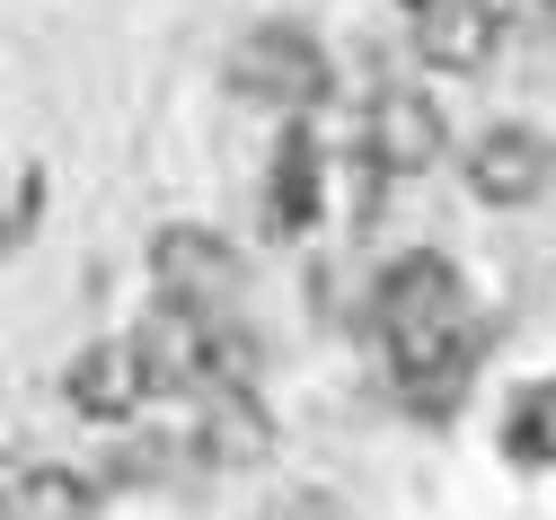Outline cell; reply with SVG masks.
<instances>
[{
	"label": "cell",
	"instance_id": "9",
	"mask_svg": "<svg viewBox=\"0 0 556 520\" xmlns=\"http://www.w3.org/2000/svg\"><path fill=\"white\" fill-rule=\"evenodd\" d=\"M318 177H327L318 141H309V132H292L283 151H274V186H265V212H274V230H283V239H301L309 220H318Z\"/></svg>",
	"mask_w": 556,
	"mask_h": 520
},
{
	"label": "cell",
	"instance_id": "13",
	"mask_svg": "<svg viewBox=\"0 0 556 520\" xmlns=\"http://www.w3.org/2000/svg\"><path fill=\"white\" fill-rule=\"evenodd\" d=\"M265 520H344V503H336V494H283Z\"/></svg>",
	"mask_w": 556,
	"mask_h": 520
},
{
	"label": "cell",
	"instance_id": "2",
	"mask_svg": "<svg viewBox=\"0 0 556 520\" xmlns=\"http://www.w3.org/2000/svg\"><path fill=\"white\" fill-rule=\"evenodd\" d=\"M151 362V380L160 389H186V397H230L248 389V335L230 318H203V309H151V327L132 335Z\"/></svg>",
	"mask_w": 556,
	"mask_h": 520
},
{
	"label": "cell",
	"instance_id": "7",
	"mask_svg": "<svg viewBox=\"0 0 556 520\" xmlns=\"http://www.w3.org/2000/svg\"><path fill=\"white\" fill-rule=\"evenodd\" d=\"M151 389H160V380H151V362H142L132 335H106V344H89V353L62 362V397H72L80 415H98V423H124Z\"/></svg>",
	"mask_w": 556,
	"mask_h": 520
},
{
	"label": "cell",
	"instance_id": "14",
	"mask_svg": "<svg viewBox=\"0 0 556 520\" xmlns=\"http://www.w3.org/2000/svg\"><path fill=\"white\" fill-rule=\"evenodd\" d=\"M415 10H433V0H415Z\"/></svg>",
	"mask_w": 556,
	"mask_h": 520
},
{
	"label": "cell",
	"instance_id": "12",
	"mask_svg": "<svg viewBox=\"0 0 556 520\" xmlns=\"http://www.w3.org/2000/svg\"><path fill=\"white\" fill-rule=\"evenodd\" d=\"M98 494L72 477V468H27L18 477V520H89Z\"/></svg>",
	"mask_w": 556,
	"mask_h": 520
},
{
	"label": "cell",
	"instance_id": "8",
	"mask_svg": "<svg viewBox=\"0 0 556 520\" xmlns=\"http://www.w3.org/2000/svg\"><path fill=\"white\" fill-rule=\"evenodd\" d=\"M495 36H504L495 0H433V10L415 18V53L433 71H485L495 62Z\"/></svg>",
	"mask_w": 556,
	"mask_h": 520
},
{
	"label": "cell",
	"instance_id": "5",
	"mask_svg": "<svg viewBox=\"0 0 556 520\" xmlns=\"http://www.w3.org/2000/svg\"><path fill=\"white\" fill-rule=\"evenodd\" d=\"M556 186V141L530 132V124H495V132H477L468 141V194L477 203H539Z\"/></svg>",
	"mask_w": 556,
	"mask_h": 520
},
{
	"label": "cell",
	"instance_id": "1",
	"mask_svg": "<svg viewBox=\"0 0 556 520\" xmlns=\"http://www.w3.org/2000/svg\"><path fill=\"white\" fill-rule=\"evenodd\" d=\"M371 327L397 362V389L415 406H442L459 380H468V362H477V318H468V291L451 274V256L433 248H415L380 274L371 291Z\"/></svg>",
	"mask_w": 556,
	"mask_h": 520
},
{
	"label": "cell",
	"instance_id": "6",
	"mask_svg": "<svg viewBox=\"0 0 556 520\" xmlns=\"http://www.w3.org/2000/svg\"><path fill=\"white\" fill-rule=\"evenodd\" d=\"M442 141H451V124H442V106H433L425 89H380V98L363 106V151H371L380 177H415V168H433V160H442Z\"/></svg>",
	"mask_w": 556,
	"mask_h": 520
},
{
	"label": "cell",
	"instance_id": "3",
	"mask_svg": "<svg viewBox=\"0 0 556 520\" xmlns=\"http://www.w3.org/2000/svg\"><path fill=\"white\" fill-rule=\"evenodd\" d=\"M151 282L168 291L177 309L230 318V301H239L248 265H239V248H230L222 230H203V220H177V230H160V239H151Z\"/></svg>",
	"mask_w": 556,
	"mask_h": 520
},
{
	"label": "cell",
	"instance_id": "4",
	"mask_svg": "<svg viewBox=\"0 0 556 520\" xmlns=\"http://www.w3.org/2000/svg\"><path fill=\"white\" fill-rule=\"evenodd\" d=\"M230 89H239L248 106L301 115V106L327 98V53H318V36H301V27H256V36L230 53Z\"/></svg>",
	"mask_w": 556,
	"mask_h": 520
},
{
	"label": "cell",
	"instance_id": "10",
	"mask_svg": "<svg viewBox=\"0 0 556 520\" xmlns=\"http://www.w3.org/2000/svg\"><path fill=\"white\" fill-rule=\"evenodd\" d=\"M194 451H203V468H248V459H265V415H256V397H248V389L203 397Z\"/></svg>",
	"mask_w": 556,
	"mask_h": 520
},
{
	"label": "cell",
	"instance_id": "11",
	"mask_svg": "<svg viewBox=\"0 0 556 520\" xmlns=\"http://www.w3.org/2000/svg\"><path fill=\"white\" fill-rule=\"evenodd\" d=\"M504 451H513L521 468H556V380H539V389H521V397H513Z\"/></svg>",
	"mask_w": 556,
	"mask_h": 520
}]
</instances>
